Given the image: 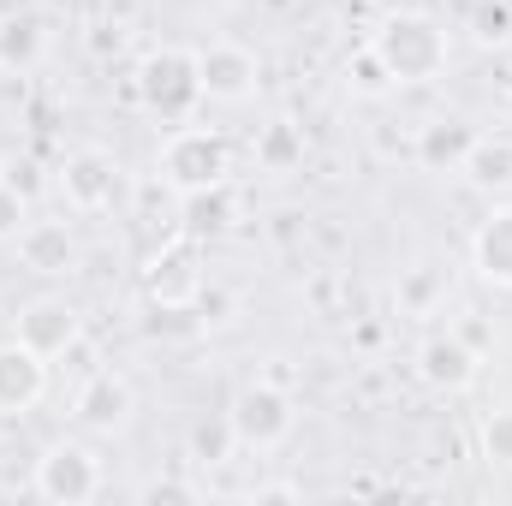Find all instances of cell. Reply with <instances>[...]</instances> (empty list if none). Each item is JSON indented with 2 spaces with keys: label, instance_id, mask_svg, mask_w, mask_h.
I'll return each mask as SVG.
<instances>
[{
  "label": "cell",
  "instance_id": "cell-23",
  "mask_svg": "<svg viewBox=\"0 0 512 506\" xmlns=\"http://www.w3.org/2000/svg\"><path fill=\"white\" fill-rule=\"evenodd\" d=\"M477 447L495 471H512V405H489L477 417Z\"/></svg>",
  "mask_w": 512,
  "mask_h": 506
},
{
  "label": "cell",
  "instance_id": "cell-27",
  "mask_svg": "<svg viewBox=\"0 0 512 506\" xmlns=\"http://www.w3.org/2000/svg\"><path fill=\"white\" fill-rule=\"evenodd\" d=\"M137 501H143V506H161V501H203V489H197L191 477H155V483H143V489H137Z\"/></svg>",
  "mask_w": 512,
  "mask_h": 506
},
{
  "label": "cell",
  "instance_id": "cell-30",
  "mask_svg": "<svg viewBox=\"0 0 512 506\" xmlns=\"http://www.w3.org/2000/svg\"><path fill=\"white\" fill-rule=\"evenodd\" d=\"M30 173H36L30 161H6V173H0V179H12V185H18V191L30 197V191H36V179H30Z\"/></svg>",
  "mask_w": 512,
  "mask_h": 506
},
{
  "label": "cell",
  "instance_id": "cell-17",
  "mask_svg": "<svg viewBox=\"0 0 512 506\" xmlns=\"http://www.w3.org/2000/svg\"><path fill=\"white\" fill-rule=\"evenodd\" d=\"M42 54H48V24H42L36 12H12V18H0V72L24 78V72L42 66Z\"/></svg>",
  "mask_w": 512,
  "mask_h": 506
},
{
  "label": "cell",
  "instance_id": "cell-11",
  "mask_svg": "<svg viewBox=\"0 0 512 506\" xmlns=\"http://www.w3.org/2000/svg\"><path fill=\"white\" fill-rule=\"evenodd\" d=\"M131 411H137V393L120 370H90L72 393V423L84 435H126Z\"/></svg>",
  "mask_w": 512,
  "mask_h": 506
},
{
  "label": "cell",
  "instance_id": "cell-10",
  "mask_svg": "<svg viewBox=\"0 0 512 506\" xmlns=\"http://www.w3.org/2000/svg\"><path fill=\"white\" fill-rule=\"evenodd\" d=\"M477 370H483V358H477L453 328L417 340V352H411V376H417V387H429V393H441V399L471 393V387H477Z\"/></svg>",
  "mask_w": 512,
  "mask_h": 506
},
{
  "label": "cell",
  "instance_id": "cell-19",
  "mask_svg": "<svg viewBox=\"0 0 512 506\" xmlns=\"http://www.w3.org/2000/svg\"><path fill=\"white\" fill-rule=\"evenodd\" d=\"M256 167L262 173H292L304 167V126L298 120H268L256 131Z\"/></svg>",
  "mask_w": 512,
  "mask_h": 506
},
{
  "label": "cell",
  "instance_id": "cell-5",
  "mask_svg": "<svg viewBox=\"0 0 512 506\" xmlns=\"http://www.w3.org/2000/svg\"><path fill=\"white\" fill-rule=\"evenodd\" d=\"M30 495L54 506H90L102 495V453L84 441V435H60L36 453V471H30Z\"/></svg>",
  "mask_w": 512,
  "mask_h": 506
},
{
  "label": "cell",
  "instance_id": "cell-31",
  "mask_svg": "<svg viewBox=\"0 0 512 506\" xmlns=\"http://www.w3.org/2000/svg\"><path fill=\"white\" fill-rule=\"evenodd\" d=\"M262 381H274V387H298V370H292L286 358H268V370H262Z\"/></svg>",
  "mask_w": 512,
  "mask_h": 506
},
{
  "label": "cell",
  "instance_id": "cell-29",
  "mask_svg": "<svg viewBox=\"0 0 512 506\" xmlns=\"http://www.w3.org/2000/svg\"><path fill=\"white\" fill-rule=\"evenodd\" d=\"M370 143H376V155H382V161H393V155H405V161H411V131L376 126V131H370Z\"/></svg>",
  "mask_w": 512,
  "mask_h": 506
},
{
  "label": "cell",
  "instance_id": "cell-6",
  "mask_svg": "<svg viewBox=\"0 0 512 506\" xmlns=\"http://www.w3.org/2000/svg\"><path fill=\"white\" fill-rule=\"evenodd\" d=\"M12 340H24L36 358H72L78 346H84V316H78V304L66 298V292H36L30 304H18V316H12Z\"/></svg>",
  "mask_w": 512,
  "mask_h": 506
},
{
  "label": "cell",
  "instance_id": "cell-28",
  "mask_svg": "<svg viewBox=\"0 0 512 506\" xmlns=\"http://www.w3.org/2000/svg\"><path fill=\"white\" fill-rule=\"evenodd\" d=\"M245 501L251 506H292V501H304V489L298 483H251Z\"/></svg>",
  "mask_w": 512,
  "mask_h": 506
},
{
  "label": "cell",
  "instance_id": "cell-12",
  "mask_svg": "<svg viewBox=\"0 0 512 506\" xmlns=\"http://www.w3.org/2000/svg\"><path fill=\"white\" fill-rule=\"evenodd\" d=\"M12 251L18 262L30 268V274H42V280H66V274H78L84 268V245H78V233H72V221H24V233L12 239Z\"/></svg>",
  "mask_w": 512,
  "mask_h": 506
},
{
  "label": "cell",
  "instance_id": "cell-20",
  "mask_svg": "<svg viewBox=\"0 0 512 506\" xmlns=\"http://www.w3.org/2000/svg\"><path fill=\"white\" fill-rule=\"evenodd\" d=\"M441 304H447V274L435 262H411L399 274V310L405 316H435Z\"/></svg>",
  "mask_w": 512,
  "mask_h": 506
},
{
  "label": "cell",
  "instance_id": "cell-4",
  "mask_svg": "<svg viewBox=\"0 0 512 506\" xmlns=\"http://www.w3.org/2000/svg\"><path fill=\"white\" fill-rule=\"evenodd\" d=\"M227 429L239 441V453H274L298 435V387H274V381H245L227 399Z\"/></svg>",
  "mask_w": 512,
  "mask_h": 506
},
{
  "label": "cell",
  "instance_id": "cell-25",
  "mask_svg": "<svg viewBox=\"0 0 512 506\" xmlns=\"http://www.w3.org/2000/svg\"><path fill=\"white\" fill-rule=\"evenodd\" d=\"M24 221H30V197L12 179H0V245H12L24 233Z\"/></svg>",
  "mask_w": 512,
  "mask_h": 506
},
{
  "label": "cell",
  "instance_id": "cell-26",
  "mask_svg": "<svg viewBox=\"0 0 512 506\" xmlns=\"http://www.w3.org/2000/svg\"><path fill=\"white\" fill-rule=\"evenodd\" d=\"M453 334H459L477 358H489V352H495V340H501V334H495V322H489V316H477V310H459V316H453Z\"/></svg>",
  "mask_w": 512,
  "mask_h": 506
},
{
  "label": "cell",
  "instance_id": "cell-3",
  "mask_svg": "<svg viewBox=\"0 0 512 506\" xmlns=\"http://www.w3.org/2000/svg\"><path fill=\"white\" fill-rule=\"evenodd\" d=\"M155 173H161V185H167L173 197L227 185V179H233V143H227V131L197 126V120L167 126L161 149H155Z\"/></svg>",
  "mask_w": 512,
  "mask_h": 506
},
{
  "label": "cell",
  "instance_id": "cell-15",
  "mask_svg": "<svg viewBox=\"0 0 512 506\" xmlns=\"http://www.w3.org/2000/svg\"><path fill=\"white\" fill-rule=\"evenodd\" d=\"M471 268L483 286L512 292V203H495L471 233Z\"/></svg>",
  "mask_w": 512,
  "mask_h": 506
},
{
  "label": "cell",
  "instance_id": "cell-8",
  "mask_svg": "<svg viewBox=\"0 0 512 506\" xmlns=\"http://www.w3.org/2000/svg\"><path fill=\"white\" fill-rule=\"evenodd\" d=\"M197 72H203V102L215 108H245L262 84V60L233 36H215L209 48H197Z\"/></svg>",
  "mask_w": 512,
  "mask_h": 506
},
{
  "label": "cell",
  "instance_id": "cell-32",
  "mask_svg": "<svg viewBox=\"0 0 512 506\" xmlns=\"http://www.w3.org/2000/svg\"><path fill=\"white\" fill-rule=\"evenodd\" d=\"M501 90H507V102H512V66H507V78H501Z\"/></svg>",
  "mask_w": 512,
  "mask_h": 506
},
{
  "label": "cell",
  "instance_id": "cell-16",
  "mask_svg": "<svg viewBox=\"0 0 512 506\" xmlns=\"http://www.w3.org/2000/svg\"><path fill=\"white\" fill-rule=\"evenodd\" d=\"M233 215H239L233 179H227V185H209V191H185V197H179V233H185V239H197V245L221 239V233L233 227Z\"/></svg>",
  "mask_w": 512,
  "mask_h": 506
},
{
  "label": "cell",
  "instance_id": "cell-9",
  "mask_svg": "<svg viewBox=\"0 0 512 506\" xmlns=\"http://www.w3.org/2000/svg\"><path fill=\"white\" fill-rule=\"evenodd\" d=\"M203 245L197 239H167L155 262L143 268V292H149V304L155 310H197V298H203Z\"/></svg>",
  "mask_w": 512,
  "mask_h": 506
},
{
  "label": "cell",
  "instance_id": "cell-21",
  "mask_svg": "<svg viewBox=\"0 0 512 506\" xmlns=\"http://www.w3.org/2000/svg\"><path fill=\"white\" fill-rule=\"evenodd\" d=\"M465 30L477 48H507L512 42V0H471Z\"/></svg>",
  "mask_w": 512,
  "mask_h": 506
},
{
  "label": "cell",
  "instance_id": "cell-24",
  "mask_svg": "<svg viewBox=\"0 0 512 506\" xmlns=\"http://www.w3.org/2000/svg\"><path fill=\"white\" fill-rule=\"evenodd\" d=\"M227 453H239V441H233V429H227V417H221V429H197L191 435V459L197 465H227Z\"/></svg>",
  "mask_w": 512,
  "mask_h": 506
},
{
  "label": "cell",
  "instance_id": "cell-2",
  "mask_svg": "<svg viewBox=\"0 0 512 506\" xmlns=\"http://www.w3.org/2000/svg\"><path fill=\"white\" fill-rule=\"evenodd\" d=\"M131 96H137V108H143L149 120H161V126L197 120V114L209 108V102H203V72H197V48H179V42L149 48V54L137 60V72H131Z\"/></svg>",
  "mask_w": 512,
  "mask_h": 506
},
{
  "label": "cell",
  "instance_id": "cell-1",
  "mask_svg": "<svg viewBox=\"0 0 512 506\" xmlns=\"http://www.w3.org/2000/svg\"><path fill=\"white\" fill-rule=\"evenodd\" d=\"M370 48H376V60L387 66V78H393L399 90L435 84V78L447 72V60H453L447 30H441L429 12H417V6L387 12L382 24H376V36H370Z\"/></svg>",
  "mask_w": 512,
  "mask_h": 506
},
{
  "label": "cell",
  "instance_id": "cell-13",
  "mask_svg": "<svg viewBox=\"0 0 512 506\" xmlns=\"http://www.w3.org/2000/svg\"><path fill=\"white\" fill-rule=\"evenodd\" d=\"M48 399V358L24 340H0V417H30Z\"/></svg>",
  "mask_w": 512,
  "mask_h": 506
},
{
  "label": "cell",
  "instance_id": "cell-14",
  "mask_svg": "<svg viewBox=\"0 0 512 506\" xmlns=\"http://www.w3.org/2000/svg\"><path fill=\"white\" fill-rule=\"evenodd\" d=\"M477 143V126H465L459 114H435L423 126H411V167L423 173H459L465 155Z\"/></svg>",
  "mask_w": 512,
  "mask_h": 506
},
{
  "label": "cell",
  "instance_id": "cell-18",
  "mask_svg": "<svg viewBox=\"0 0 512 506\" xmlns=\"http://www.w3.org/2000/svg\"><path fill=\"white\" fill-rule=\"evenodd\" d=\"M465 185L471 191H507L512 185V137H489V131H477V143H471V155H465Z\"/></svg>",
  "mask_w": 512,
  "mask_h": 506
},
{
  "label": "cell",
  "instance_id": "cell-7",
  "mask_svg": "<svg viewBox=\"0 0 512 506\" xmlns=\"http://www.w3.org/2000/svg\"><path fill=\"white\" fill-rule=\"evenodd\" d=\"M54 191L72 215H108L114 197H120V161L96 143H78V149H66V161L54 173Z\"/></svg>",
  "mask_w": 512,
  "mask_h": 506
},
{
  "label": "cell",
  "instance_id": "cell-22",
  "mask_svg": "<svg viewBox=\"0 0 512 506\" xmlns=\"http://www.w3.org/2000/svg\"><path fill=\"white\" fill-rule=\"evenodd\" d=\"M346 90H352L358 102H382V96H393V90H399V84L387 78V66L376 60V48H370V42L346 60Z\"/></svg>",
  "mask_w": 512,
  "mask_h": 506
}]
</instances>
